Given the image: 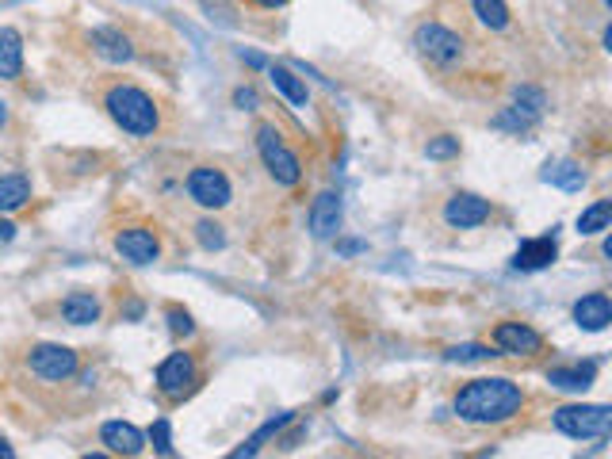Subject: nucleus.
Listing matches in <instances>:
<instances>
[{"mask_svg": "<svg viewBox=\"0 0 612 459\" xmlns=\"http://www.w3.org/2000/svg\"><path fill=\"white\" fill-rule=\"evenodd\" d=\"M552 421L570 440H601L612 429V409L608 406H559Z\"/></svg>", "mask_w": 612, "mask_h": 459, "instance_id": "nucleus-4", "label": "nucleus"}, {"mask_svg": "<svg viewBox=\"0 0 612 459\" xmlns=\"http://www.w3.org/2000/svg\"><path fill=\"white\" fill-rule=\"evenodd\" d=\"M23 70V39L15 27H0V80H15Z\"/></svg>", "mask_w": 612, "mask_h": 459, "instance_id": "nucleus-17", "label": "nucleus"}, {"mask_svg": "<svg viewBox=\"0 0 612 459\" xmlns=\"http://www.w3.org/2000/svg\"><path fill=\"white\" fill-rule=\"evenodd\" d=\"M100 445H107L111 455H142L146 452V436L131 421H104Z\"/></svg>", "mask_w": 612, "mask_h": 459, "instance_id": "nucleus-12", "label": "nucleus"}, {"mask_svg": "<svg viewBox=\"0 0 612 459\" xmlns=\"http://www.w3.org/2000/svg\"><path fill=\"white\" fill-rule=\"evenodd\" d=\"M27 368L46 383H66L77 375L80 356L73 349H66V344H35V349L27 352Z\"/></svg>", "mask_w": 612, "mask_h": 459, "instance_id": "nucleus-7", "label": "nucleus"}, {"mask_svg": "<svg viewBox=\"0 0 612 459\" xmlns=\"http://www.w3.org/2000/svg\"><path fill=\"white\" fill-rule=\"evenodd\" d=\"M241 58H246V61L253 65V70H264V58H261V54H241Z\"/></svg>", "mask_w": 612, "mask_h": 459, "instance_id": "nucleus-36", "label": "nucleus"}, {"mask_svg": "<svg viewBox=\"0 0 612 459\" xmlns=\"http://www.w3.org/2000/svg\"><path fill=\"white\" fill-rule=\"evenodd\" d=\"M521 409H524V390L513 379H502V375L471 379L456 395L459 421H471V425H502L517 417Z\"/></svg>", "mask_w": 612, "mask_h": 459, "instance_id": "nucleus-1", "label": "nucleus"}, {"mask_svg": "<svg viewBox=\"0 0 612 459\" xmlns=\"http://www.w3.org/2000/svg\"><path fill=\"white\" fill-rule=\"evenodd\" d=\"M425 154H429V161H448V157H456V154H459V138H452V135L432 138V142L425 145Z\"/></svg>", "mask_w": 612, "mask_h": 459, "instance_id": "nucleus-30", "label": "nucleus"}, {"mask_svg": "<svg viewBox=\"0 0 612 459\" xmlns=\"http://www.w3.org/2000/svg\"><path fill=\"white\" fill-rule=\"evenodd\" d=\"M0 459H12V448L5 445V440H0Z\"/></svg>", "mask_w": 612, "mask_h": 459, "instance_id": "nucleus-39", "label": "nucleus"}, {"mask_svg": "<svg viewBox=\"0 0 612 459\" xmlns=\"http://www.w3.org/2000/svg\"><path fill=\"white\" fill-rule=\"evenodd\" d=\"M150 440H153V448H157L161 455H172V436H169V421H165V417H161V421H153Z\"/></svg>", "mask_w": 612, "mask_h": 459, "instance_id": "nucleus-32", "label": "nucleus"}, {"mask_svg": "<svg viewBox=\"0 0 612 459\" xmlns=\"http://www.w3.org/2000/svg\"><path fill=\"white\" fill-rule=\"evenodd\" d=\"M199 387V364L191 352H169L157 364V390L169 402H184Z\"/></svg>", "mask_w": 612, "mask_h": 459, "instance_id": "nucleus-5", "label": "nucleus"}, {"mask_svg": "<svg viewBox=\"0 0 612 459\" xmlns=\"http://www.w3.org/2000/svg\"><path fill=\"white\" fill-rule=\"evenodd\" d=\"M104 108L111 119L134 138H150L161 126V108L153 104V96L138 85H111L104 96Z\"/></svg>", "mask_w": 612, "mask_h": 459, "instance_id": "nucleus-2", "label": "nucleus"}, {"mask_svg": "<svg viewBox=\"0 0 612 459\" xmlns=\"http://www.w3.org/2000/svg\"><path fill=\"white\" fill-rule=\"evenodd\" d=\"M598 379V364H570V368H552L547 371V383L559 387V390H586Z\"/></svg>", "mask_w": 612, "mask_h": 459, "instance_id": "nucleus-18", "label": "nucleus"}, {"mask_svg": "<svg viewBox=\"0 0 612 459\" xmlns=\"http://www.w3.org/2000/svg\"><path fill=\"white\" fill-rule=\"evenodd\" d=\"M413 46H417V54H422L425 61L432 65H440V70H448V65H456L463 58V39L456 35L452 27H444L437 20H429L413 31Z\"/></svg>", "mask_w": 612, "mask_h": 459, "instance_id": "nucleus-6", "label": "nucleus"}, {"mask_svg": "<svg viewBox=\"0 0 612 459\" xmlns=\"http://www.w3.org/2000/svg\"><path fill=\"white\" fill-rule=\"evenodd\" d=\"M494 344L505 356H536V352H543V337L524 322H497L494 325Z\"/></svg>", "mask_w": 612, "mask_h": 459, "instance_id": "nucleus-10", "label": "nucleus"}, {"mask_svg": "<svg viewBox=\"0 0 612 459\" xmlns=\"http://www.w3.org/2000/svg\"><path fill=\"white\" fill-rule=\"evenodd\" d=\"M249 5H253V8H283L287 0H249Z\"/></svg>", "mask_w": 612, "mask_h": 459, "instance_id": "nucleus-34", "label": "nucleus"}, {"mask_svg": "<svg viewBox=\"0 0 612 459\" xmlns=\"http://www.w3.org/2000/svg\"><path fill=\"white\" fill-rule=\"evenodd\" d=\"M92 51L104 61H131L134 42H131V35H123L119 27H96L92 31Z\"/></svg>", "mask_w": 612, "mask_h": 459, "instance_id": "nucleus-16", "label": "nucleus"}, {"mask_svg": "<svg viewBox=\"0 0 612 459\" xmlns=\"http://www.w3.org/2000/svg\"><path fill=\"white\" fill-rule=\"evenodd\" d=\"M287 421H295V414H280V417H272V421L264 425V429H261V433H256V436L249 440L246 448H237V452H234V459H241V455H253V452H261V445H264V440H268V436H276V433L283 429Z\"/></svg>", "mask_w": 612, "mask_h": 459, "instance_id": "nucleus-26", "label": "nucleus"}, {"mask_svg": "<svg viewBox=\"0 0 612 459\" xmlns=\"http://www.w3.org/2000/svg\"><path fill=\"white\" fill-rule=\"evenodd\" d=\"M256 150H261L264 169H268V176L276 180V184L295 188L299 180H302V165H299V157L292 154V145L283 142V135H280V126H276V123H261V126H256Z\"/></svg>", "mask_w": 612, "mask_h": 459, "instance_id": "nucleus-3", "label": "nucleus"}, {"mask_svg": "<svg viewBox=\"0 0 612 459\" xmlns=\"http://www.w3.org/2000/svg\"><path fill=\"white\" fill-rule=\"evenodd\" d=\"M12 234H15V226H12V222H0V241H12Z\"/></svg>", "mask_w": 612, "mask_h": 459, "instance_id": "nucleus-35", "label": "nucleus"}, {"mask_svg": "<svg viewBox=\"0 0 612 459\" xmlns=\"http://www.w3.org/2000/svg\"><path fill=\"white\" fill-rule=\"evenodd\" d=\"M555 257H559L555 238H533V241H524L521 249L513 253V268L517 272H540L547 265H555Z\"/></svg>", "mask_w": 612, "mask_h": 459, "instance_id": "nucleus-15", "label": "nucleus"}, {"mask_svg": "<svg viewBox=\"0 0 612 459\" xmlns=\"http://www.w3.org/2000/svg\"><path fill=\"white\" fill-rule=\"evenodd\" d=\"M543 180L547 184H559L562 192H578L586 184V169L578 165V161H555V165H547Z\"/></svg>", "mask_w": 612, "mask_h": 459, "instance_id": "nucleus-22", "label": "nucleus"}, {"mask_svg": "<svg viewBox=\"0 0 612 459\" xmlns=\"http://www.w3.org/2000/svg\"><path fill=\"white\" fill-rule=\"evenodd\" d=\"M196 238H199V245L203 249H222L227 245V234H222V226L218 222H211V219H203V222H196Z\"/></svg>", "mask_w": 612, "mask_h": 459, "instance_id": "nucleus-29", "label": "nucleus"}, {"mask_svg": "<svg viewBox=\"0 0 612 459\" xmlns=\"http://www.w3.org/2000/svg\"><path fill=\"white\" fill-rule=\"evenodd\" d=\"M61 318L70 325H92L100 318V303H96V295H88V291H73V295H66V303H61Z\"/></svg>", "mask_w": 612, "mask_h": 459, "instance_id": "nucleus-20", "label": "nucleus"}, {"mask_svg": "<svg viewBox=\"0 0 612 459\" xmlns=\"http://www.w3.org/2000/svg\"><path fill=\"white\" fill-rule=\"evenodd\" d=\"M478 23L487 31H505L509 27V5L505 0H471Z\"/></svg>", "mask_w": 612, "mask_h": 459, "instance_id": "nucleus-23", "label": "nucleus"}, {"mask_svg": "<svg viewBox=\"0 0 612 459\" xmlns=\"http://www.w3.org/2000/svg\"><path fill=\"white\" fill-rule=\"evenodd\" d=\"M116 253L131 265H153L161 260V238L150 226H123L116 234Z\"/></svg>", "mask_w": 612, "mask_h": 459, "instance_id": "nucleus-9", "label": "nucleus"}, {"mask_svg": "<svg viewBox=\"0 0 612 459\" xmlns=\"http://www.w3.org/2000/svg\"><path fill=\"white\" fill-rule=\"evenodd\" d=\"M444 219H448V226H456V230H475V226H482V222L490 219V203L482 200V195L459 192V195L448 200Z\"/></svg>", "mask_w": 612, "mask_h": 459, "instance_id": "nucleus-11", "label": "nucleus"}, {"mask_svg": "<svg viewBox=\"0 0 612 459\" xmlns=\"http://www.w3.org/2000/svg\"><path fill=\"white\" fill-rule=\"evenodd\" d=\"M31 200V180L23 173L0 176V211H20Z\"/></svg>", "mask_w": 612, "mask_h": 459, "instance_id": "nucleus-21", "label": "nucleus"}, {"mask_svg": "<svg viewBox=\"0 0 612 459\" xmlns=\"http://www.w3.org/2000/svg\"><path fill=\"white\" fill-rule=\"evenodd\" d=\"M268 80H272V89H276L292 108H306V104H311L306 85H302V80H299L292 70H287V65H268Z\"/></svg>", "mask_w": 612, "mask_h": 459, "instance_id": "nucleus-19", "label": "nucleus"}, {"mask_svg": "<svg viewBox=\"0 0 612 459\" xmlns=\"http://www.w3.org/2000/svg\"><path fill=\"white\" fill-rule=\"evenodd\" d=\"M513 108H517L521 115H528V119H540L543 115V108H547V96L540 92V89H533V85H521L517 92H513Z\"/></svg>", "mask_w": 612, "mask_h": 459, "instance_id": "nucleus-25", "label": "nucleus"}, {"mask_svg": "<svg viewBox=\"0 0 612 459\" xmlns=\"http://www.w3.org/2000/svg\"><path fill=\"white\" fill-rule=\"evenodd\" d=\"M608 222H612V203H608V200H598L593 207H586L582 215H578V234L593 238V234H601V230H608Z\"/></svg>", "mask_w": 612, "mask_h": 459, "instance_id": "nucleus-24", "label": "nucleus"}, {"mask_svg": "<svg viewBox=\"0 0 612 459\" xmlns=\"http://www.w3.org/2000/svg\"><path fill=\"white\" fill-rule=\"evenodd\" d=\"M337 230H341V195L321 192L311 203V234L314 238H333Z\"/></svg>", "mask_w": 612, "mask_h": 459, "instance_id": "nucleus-14", "label": "nucleus"}, {"mask_svg": "<svg viewBox=\"0 0 612 459\" xmlns=\"http://www.w3.org/2000/svg\"><path fill=\"white\" fill-rule=\"evenodd\" d=\"M490 123H494L497 130H513V135H524V130L533 126V119H528V115H521L517 108H505V111H497Z\"/></svg>", "mask_w": 612, "mask_h": 459, "instance_id": "nucleus-28", "label": "nucleus"}, {"mask_svg": "<svg viewBox=\"0 0 612 459\" xmlns=\"http://www.w3.org/2000/svg\"><path fill=\"white\" fill-rule=\"evenodd\" d=\"M360 249H364L360 241H341V253H360Z\"/></svg>", "mask_w": 612, "mask_h": 459, "instance_id": "nucleus-37", "label": "nucleus"}, {"mask_svg": "<svg viewBox=\"0 0 612 459\" xmlns=\"http://www.w3.org/2000/svg\"><path fill=\"white\" fill-rule=\"evenodd\" d=\"M574 322L582 325L586 333H601V330H608V322H612V303H608V295H605V291L582 295V299L574 303Z\"/></svg>", "mask_w": 612, "mask_h": 459, "instance_id": "nucleus-13", "label": "nucleus"}, {"mask_svg": "<svg viewBox=\"0 0 612 459\" xmlns=\"http://www.w3.org/2000/svg\"><path fill=\"white\" fill-rule=\"evenodd\" d=\"M494 352L487 344H456V349H448L444 360H452V364H478V360H490Z\"/></svg>", "mask_w": 612, "mask_h": 459, "instance_id": "nucleus-27", "label": "nucleus"}, {"mask_svg": "<svg viewBox=\"0 0 612 459\" xmlns=\"http://www.w3.org/2000/svg\"><path fill=\"white\" fill-rule=\"evenodd\" d=\"M234 104H237L241 111H253L256 104H261V96H256L253 89H237V92H234Z\"/></svg>", "mask_w": 612, "mask_h": 459, "instance_id": "nucleus-33", "label": "nucleus"}, {"mask_svg": "<svg viewBox=\"0 0 612 459\" xmlns=\"http://www.w3.org/2000/svg\"><path fill=\"white\" fill-rule=\"evenodd\" d=\"M169 330H172L176 337H191V333H196V322H191L188 310L169 306Z\"/></svg>", "mask_w": 612, "mask_h": 459, "instance_id": "nucleus-31", "label": "nucleus"}, {"mask_svg": "<svg viewBox=\"0 0 612 459\" xmlns=\"http://www.w3.org/2000/svg\"><path fill=\"white\" fill-rule=\"evenodd\" d=\"M5 126H8V104L0 100V130H5Z\"/></svg>", "mask_w": 612, "mask_h": 459, "instance_id": "nucleus-38", "label": "nucleus"}, {"mask_svg": "<svg viewBox=\"0 0 612 459\" xmlns=\"http://www.w3.org/2000/svg\"><path fill=\"white\" fill-rule=\"evenodd\" d=\"M188 195L199 207L218 211V207L230 203V180H227V173L215 169V165H199V169L188 173Z\"/></svg>", "mask_w": 612, "mask_h": 459, "instance_id": "nucleus-8", "label": "nucleus"}]
</instances>
